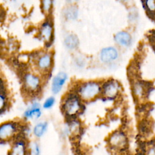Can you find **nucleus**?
Segmentation results:
<instances>
[{"instance_id":"nucleus-1","label":"nucleus","mask_w":155,"mask_h":155,"mask_svg":"<svg viewBox=\"0 0 155 155\" xmlns=\"http://www.w3.org/2000/svg\"><path fill=\"white\" fill-rule=\"evenodd\" d=\"M102 91L100 85L96 82H88L83 84L78 90L80 98L84 101H91L96 98Z\"/></svg>"},{"instance_id":"nucleus-2","label":"nucleus","mask_w":155,"mask_h":155,"mask_svg":"<svg viewBox=\"0 0 155 155\" xmlns=\"http://www.w3.org/2000/svg\"><path fill=\"white\" fill-rule=\"evenodd\" d=\"M81 109L80 97L75 94L67 96L62 104V110L68 116H73L77 114Z\"/></svg>"},{"instance_id":"nucleus-3","label":"nucleus","mask_w":155,"mask_h":155,"mask_svg":"<svg viewBox=\"0 0 155 155\" xmlns=\"http://www.w3.org/2000/svg\"><path fill=\"white\" fill-rule=\"evenodd\" d=\"M108 144L112 149L122 150L127 147L128 139L126 134L122 131H115L108 138Z\"/></svg>"},{"instance_id":"nucleus-4","label":"nucleus","mask_w":155,"mask_h":155,"mask_svg":"<svg viewBox=\"0 0 155 155\" xmlns=\"http://www.w3.org/2000/svg\"><path fill=\"white\" fill-rule=\"evenodd\" d=\"M18 125L14 122H6L0 127V139L1 140H8L12 138L18 131Z\"/></svg>"},{"instance_id":"nucleus-5","label":"nucleus","mask_w":155,"mask_h":155,"mask_svg":"<svg viewBox=\"0 0 155 155\" xmlns=\"http://www.w3.org/2000/svg\"><path fill=\"white\" fill-rule=\"evenodd\" d=\"M119 88V84L115 81L111 80L104 84L102 88V92L105 97L112 99L118 94Z\"/></svg>"},{"instance_id":"nucleus-6","label":"nucleus","mask_w":155,"mask_h":155,"mask_svg":"<svg viewBox=\"0 0 155 155\" xmlns=\"http://www.w3.org/2000/svg\"><path fill=\"white\" fill-rule=\"evenodd\" d=\"M24 85L28 90L35 91L40 86V79L38 76L32 74H26L24 77Z\"/></svg>"},{"instance_id":"nucleus-7","label":"nucleus","mask_w":155,"mask_h":155,"mask_svg":"<svg viewBox=\"0 0 155 155\" xmlns=\"http://www.w3.org/2000/svg\"><path fill=\"white\" fill-rule=\"evenodd\" d=\"M67 78V74L64 72L59 73L53 79L51 91L54 94H58L61 90Z\"/></svg>"},{"instance_id":"nucleus-8","label":"nucleus","mask_w":155,"mask_h":155,"mask_svg":"<svg viewBox=\"0 0 155 155\" xmlns=\"http://www.w3.org/2000/svg\"><path fill=\"white\" fill-rule=\"evenodd\" d=\"M117 57V50L112 47L103 48L100 54V59L104 62H110L116 59Z\"/></svg>"},{"instance_id":"nucleus-9","label":"nucleus","mask_w":155,"mask_h":155,"mask_svg":"<svg viewBox=\"0 0 155 155\" xmlns=\"http://www.w3.org/2000/svg\"><path fill=\"white\" fill-rule=\"evenodd\" d=\"M42 114L39 104L33 103L24 113V117L27 119H39Z\"/></svg>"},{"instance_id":"nucleus-10","label":"nucleus","mask_w":155,"mask_h":155,"mask_svg":"<svg viewBox=\"0 0 155 155\" xmlns=\"http://www.w3.org/2000/svg\"><path fill=\"white\" fill-rule=\"evenodd\" d=\"M53 34V27L48 22H45L40 30V36L46 42L50 41Z\"/></svg>"},{"instance_id":"nucleus-11","label":"nucleus","mask_w":155,"mask_h":155,"mask_svg":"<svg viewBox=\"0 0 155 155\" xmlns=\"http://www.w3.org/2000/svg\"><path fill=\"white\" fill-rule=\"evenodd\" d=\"M116 42L122 46H128L131 42V37L130 33L122 31L118 32L114 36Z\"/></svg>"},{"instance_id":"nucleus-12","label":"nucleus","mask_w":155,"mask_h":155,"mask_svg":"<svg viewBox=\"0 0 155 155\" xmlns=\"http://www.w3.org/2000/svg\"><path fill=\"white\" fill-rule=\"evenodd\" d=\"M26 146L25 142L22 140L16 141L10 151V155H25Z\"/></svg>"},{"instance_id":"nucleus-13","label":"nucleus","mask_w":155,"mask_h":155,"mask_svg":"<svg viewBox=\"0 0 155 155\" xmlns=\"http://www.w3.org/2000/svg\"><path fill=\"white\" fill-rule=\"evenodd\" d=\"M51 65V56L49 54L41 56L38 61V66L42 70H48Z\"/></svg>"},{"instance_id":"nucleus-14","label":"nucleus","mask_w":155,"mask_h":155,"mask_svg":"<svg viewBox=\"0 0 155 155\" xmlns=\"http://www.w3.org/2000/svg\"><path fill=\"white\" fill-rule=\"evenodd\" d=\"M47 128H48V123L47 122L45 121L39 122L37 123L33 128V134L35 135V137L38 138H40L47 131Z\"/></svg>"},{"instance_id":"nucleus-15","label":"nucleus","mask_w":155,"mask_h":155,"mask_svg":"<svg viewBox=\"0 0 155 155\" xmlns=\"http://www.w3.org/2000/svg\"><path fill=\"white\" fill-rule=\"evenodd\" d=\"M64 42L67 48L70 49H73L76 48L78 45V39L76 36L74 35H70L65 38Z\"/></svg>"},{"instance_id":"nucleus-16","label":"nucleus","mask_w":155,"mask_h":155,"mask_svg":"<svg viewBox=\"0 0 155 155\" xmlns=\"http://www.w3.org/2000/svg\"><path fill=\"white\" fill-rule=\"evenodd\" d=\"M133 92L134 95L137 98H141L143 96H144L145 90L143 84H142L140 82L136 83L133 87Z\"/></svg>"},{"instance_id":"nucleus-17","label":"nucleus","mask_w":155,"mask_h":155,"mask_svg":"<svg viewBox=\"0 0 155 155\" xmlns=\"http://www.w3.org/2000/svg\"><path fill=\"white\" fill-rule=\"evenodd\" d=\"M145 5L149 12H155V0H145Z\"/></svg>"},{"instance_id":"nucleus-18","label":"nucleus","mask_w":155,"mask_h":155,"mask_svg":"<svg viewBox=\"0 0 155 155\" xmlns=\"http://www.w3.org/2000/svg\"><path fill=\"white\" fill-rule=\"evenodd\" d=\"M42 8L44 12L48 13L51 9L52 5V0H41Z\"/></svg>"},{"instance_id":"nucleus-19","label":"nucleus","mask_w":155,"mask_h":155,"mask_svg":"<svg viewBox=\"0 0 155 155\" xmlns=\"http://www.w3.org/2000/svg\"><path fill=\"white\" fill-rule=\"evenodd\" d=\"M55 103V99L53 97H48L43 104V108L45 109L51 108Z\"/></svg>"},{"instance_id":"nucleus-20","label":"nucleus","mask_w":155,"mask_h":155,"mask_svg":"<svg viewBox=\"0 0 155 155\" xmlns=\"http://www.w3.org/2000/svg\"><path fill=\"white\" fill-rule=\"evenodd\" d=\"M6 102H7L6 96L5 94H3L2 93H1L0 95V108H1V112H2L3 109L5 108V106L6 105Z\"/></svg>"},{"instance_id":"nucleus-21","label":"nucleus","mask_w":155,"mask_h":155,"mask_svg":"<svg viewBox=\"0 0 155 155\" xmlns=\"http://www.w3.org/2000/svg\"><path fill=\"white\" fill-rule=\"evenodd\" d=\"M32 151L34 155H40L41 150L39 145L36 143H33L32 146Z\"/></svg>"},{"instance_id":"nucleus-22","label":"nucleus","mask_w":155,"mask_h":155,"mask_svg":"<svg viewBox=\"0 0 155 155\" xmlns=\"http://www.w3.org/2000/svg\"><path fill=\"white\" fill-rule=\"evenodd\" d=\"M147 155H155V143L148 146L147 150Z\"/></svg>"},{"instance_id":"nucleus-23","label":"nucleus","mask_w":155,"mask_h":155,"mask_svg":"<svg viewBox=\"0 0 155 155\" xmlns=\"http://www.w3.org/2000/svg\"><path fill=\"white\" fill-rule=\"evenodd\" d=\"M76 13H77L76 10H74L73 8H70L69 10H68L67 13V16L69 18H71V19L73 18H75L76 16Z\"/></svg>"},{"instance_id":"nucleus-24","label":"nucleus","mask_w":155,"mask_h":155,"mask_svg":"<svg viewBox=\"0 0 155 155\" xmlns=\"http://www.w3.org/2000/svg\"><path fill=\"white\" fill-rule=\"evenodd\" d=\"M120 1H124V2H125V1H128V0H120Z\"/></svg>"}]
</instances>
